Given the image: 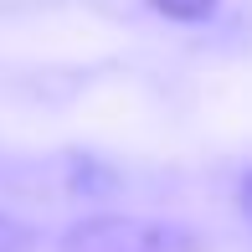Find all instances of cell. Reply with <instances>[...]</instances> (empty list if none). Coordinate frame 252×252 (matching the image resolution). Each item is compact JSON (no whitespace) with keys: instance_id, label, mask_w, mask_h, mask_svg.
Segmentation results:
<instances>
[{"instance_id":"obj_2","label":"cell","mask_w":252,"mask_h":252,"mask_svg":"<svg viewBox=\"0 0 252 252\" xmlns=\"http://www.w3.org/2000/svg\"><path fill=\"white\" fill-rule=\"evenodd\" d=\"M159 16H175V21H201L216 10V0H150Z\"/></svg>"},{"instance_id":"obj_3","label":"cell","mask_w":252,"mask_h":252,"mask_svg":"<svg viewBox=\"0 0 252 252\" xmlns=\"http://www.w3.org/2000/svg\"><path fill=\"white\" fill-rule=\"evenodd\" d=\"M237 201H242V211H247V221H252V170H247V180H242V190H237Z\"/></svg>"},{"instance_id":"obj_1","label":"cell","mask_w":252,"mask_h":252,"mask_svg":"<svg viewBox=\"0 0 252 252\" xmlns=\"http://www.w3.org/2000/svg\"><path fill=\"white\" fill-rule=\"evenodd\" d=\"M62 252H196V237L170 221H139V216H98L67 232Z\"/></svg>"}]
</instances>
